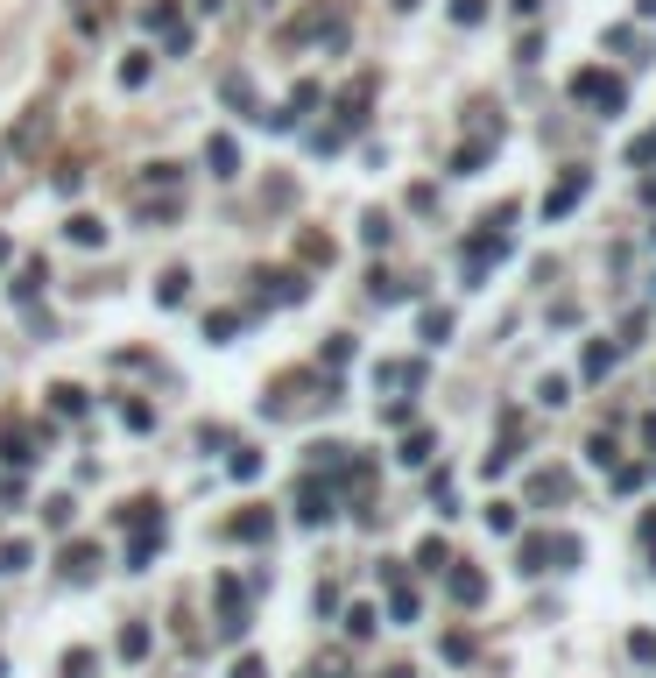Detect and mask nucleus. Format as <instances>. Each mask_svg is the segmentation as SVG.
I'll list each match as a JSON object with an SVG mask.
<instances>
[{"label": "nucleus", "mask_w": 656, "mask_h": 678, "mask_svg": "<svg viewBox=\"0 0 656 678\" xmlns=\"http://www.w3.org/2000/svg\"><path fill=\"white\" fill-rule=\"evenodd\" d=\"M572 566H586V544L578 537H565V530H523L515 537V572L523 579H544V572H572Z\"/></svg>", "instance_id": "f257e3e1"}, {"label": "nucleus", "mask_w": 656, "mask_h": 678, "mask_svg": "<svg viewBox=\"0 0 656 678\" xmlns=\"http://www.w3.org/2000/svg\"><path fill=\"white\" fill-rule=\"evenodd\" d=\"M501 255H508V205H501V213L487 219V226H480L466 247H459V276H466V283H480V276L495 269Z\"/></svg>", "instance_id": "f03ea898"}, {"label": "nucleus", "mask_w": 656, "mask_h": 678, "mask_svg": "<svg viewBox=\"0 0 656 678\" xmlns=\"http://www.w3.org/2000/svg\"><path fill=\"white\" fill-rule=\"evenodd\" d=\"M572 99H578V107H593V113H621V99H629V92H621V78H607V71H578V78H572Z\"/></svg>", "instance_id": "7ed1b4c3"}, {"label": "nucleus", "mask_w": 656, "mask_h": 678, "mask_svg": "<svg viewBox=\"0 0 656 678\" xmlns=\"http://www.w3.org/2000/svg\"><path fill=\"white\" fill-rule=\"evenodd\" d=\"M304 297H311L304 276H289V269H262V276H255V304H304Z\"/></svg>", "instance_id": "20e7f679"}, {"label": "nucleus", "mask_w": 656, "mask_h": 678, "mask_svg": "<svg viewBox=\"0 0 656 678\" xmlns=\"http://www.w3.org/2000/svg\"><path fill=\"white\" fill-rule=\"evenodd\" d=\"M586 191H593V177H586V170H565V177L551 184V198H544V219H565L578 198H586Z\"/></svg>", "instance_id": "39448f33"}, {"label": "nucleus", "mask_w": 656, "mask_h": 678, "mask_svg": "<svg viewBox=\"0 0 656 678\" xmlns=\"http://www.w3.org/2000/svg\"><path fill=\"white\" fill-rule=\"evenodd\" d=\"M297 523H304V530L332 523V488H325V481H304V488H297Z\"/></svg>", "instance_id": "423d86ee"}, {"label": "nucleus", "mask_w": 656, "mask_h": 678, "mask_svg": "<svg viewBox=\"0 0 656 678\" xmlns=\"http://www.w3.org/2000/svg\"><path fill=\"white\" fill-rule=\"evenodd\" d=\"M0 445H7V453H0V460L15 466V474H28V466L43 460V453H36V438H28L22 424H15V417H7V424H0Z\"/></svg>", "instance_id": "0eeeda50"}, {"label": "nucleus", "mask_w": 656, "mask_h": 678, "mask_svg": "<svg viewBox=\"0 0 656 678\" xmlns=\"http://www.w3.org/2000/svg\"><path fill=\"white\" fill-rule=\"evenodd\" d=\"M57 566H64V579H92V572H99V544H64V551H57Z\"/></svg>", "instance_id": "6e6552de"}, {"label": "nucleus", "mask_w": 656, "mask_h": 678, "mask_svg": "<svg viewBox=\"0 0 656 678\" xmlns=\"http://www.w3.org/2000/svg\"><path fill=\"white\" fill-rule=\"evenodd\" d=\"M389 615H395V622H423L417 587H410V579H395V566H389Z\"/></svg>", "instance_id": "1a4fd4ad"}, {"label": "nucleus", "mask_w": 656, "mask_h": 678, "mask_svg": "<svg viewBox=\"0 0 656 678\" xmlns=\"http://www.w3.org/2000/svg\"><path fill=\"white\" fill-rule=\"evenodd\" d=\"M452 600H459V608H480V600H487V572L459 566V572H452Z\"/></svg>", "instance_id": "9d476101"}, {"label": "nucleus", "mask_w": 656, "mask_h": 678, "mask_svg": "<svg viewBox=\"0 0 656 678\" xmlns=\"http://www.w3.org/2000/svg\"><path fill=\"white\" fill-rule=\"evenodd\" d=\"M205 163H212V177H240V141L234 135H212L205 141Z\"/></svg>", "instance_id": "9b49d317"}, {"label": "nucleus", "mask_w": 656, "mask_h": 678, "mask_svg": "<svg viewBox=\"0 0 656 678\" xmlns=\"http://www.w3.org/2000/svg\"><path fill=\"white\" fill-rule=\"evenodd\" d=\"M234 537H240V544H268V537H276V516H268V509H247V516L234 523Z\"/></svg>", "instance_id": "f8f14e48"}, {"label": "nucleus", "mask_w": 656, "mask_h": 678, "mask_svg": "<svg viewBox=\"0 0 656 678\" xmlns=\"http://www.w3.org/2000/svg\"><path fill=\"white\" fill-rule=\"evenodd\" d=\"M50 410L57 417H85V389L78 381H50Z\"/></svg>", "instance_id": "ddd939ff"}, {"label": "nucleus", "mask_w": 656, "mask_h": 678, "mask_svg": "<svg viewBox=\"0 0 656 678\" xmlns=\"http://www.w3.org/2000/svg\"><path fill=\"white\" fill-rule=\"evenodd\" d=\"M184 297H191V269H170V276L156 283V304H162V311H177Z\"/></svg>", "instance_id": "4468645a"}, {"label": "nucleus", "mask_w": 656, "mask_h": 678, "mask_svg": "<svg viewBox=\"0 0 656 678\" xmlns=\"http://www.w3.org/2000/svg\"><path fill=\"white\" fill-rule=\"evenodd\" d=\"M614 353H621L614 339H593V347H586V360H578V368H586V381H600L607 368H614Z\"/></svg>", "instance_id": "2eb2a0df"}, {"label": "nucleus", "mask_w": 656, "mask_h": 678, "mask_svg": "<svg viewBox=\"0 0 656 678\" xmlns=\"http://www.w3.org/2000/svg\"><path fill=\"white\" fill-rule=\"evenodd\" d=\"M395 460H402V466H423V460H431V432L417 424V432H410L402 445H395Z\"/></svg>", "instance_id": "dca6fc26"}, {"label": "nucleus", "mask_w": 656, "mask_h": 678, "mask_svg": "<svg viewBox=\"0 0 656 678\" xmlns=\"http://www.w3.org/2000/svg\"><path fill=\"white\" fill-rule=\"evenodd\" d=\"M64 234H71V241H78V247H106V226H99V219H92V213H78V219H71V226H64Z\"/></svg>", "instance_id": "f3484780"}, {"label": "nucleus", "mask_w": 656, "mask_h": 678, "mask_svg": "<svg viewBox=\"0 0 656 678\" xmlns=\"http://www.w3.org/2000/svg\"><path fill=\"white\" fill-rule=\"evenodd\" d=\"M374 629H381V622H374V608H360V600H353V608H346V636H353V643H368Z\"/></svg>", "instance_id": "a211bd4d"}, {"label": "nucleus", "mask_w": 656, "mask_h": 678, "mask_svg": "<svg viewBox=\"0 0 656 678\" xmlns=\"http://www.w3.org/2000/svg\"><path fill=\"white\" fill-rule=\"evenodd\" d=\"M234 332H240V311H212V318H205V339H212V347H226Z\"/></svg>", "instance_id": "6ab92c4d"}, {"label": "nucleus", "mask_w": 656, "mask_h": 678, "mask_svg": "<svg viewBox=\"0 0 656 678\" xmlns=\"http://www.w3.org/2000/svg\"><path fill=\"white\" fill-rule=\"evenodd\" d=\"M7 572H28V544L22 537H0V579Z\"/></svg>", "instance_id": "aec40b11"}, {"label": "nucleus", "mask_w": 656, "mask_h": 678, "mask_svg": "<svg viewBox=\"0 0 656 678\" xmlns=\"http://www.w3.org/2000/svg\"><path fill=\"white\" fill-rule=\"evenodd\" d=\"M226 474H234V481H255V474H262V453H255V445H240L234 460H226Z\"/></svg>", "instance_id": "412c9836"}, {"label": "nucleus", "mask_w": 656, "mask_h": 678, "mask_svg": "<svg viewBox=\"0 0 656 678\" xmlns=\"http://www.w3.org/2000/svg\"><path fill=\"white\" fill-rule=\"evenodd\" d=\"M219 92H226V107L255 113V78H226V85H219Z\"/></svg>", "instance_id": "4be33fe9"}, {"label": "nucleus", "mask_w": 656, "mask_h": 678, "mask_svg": "<svg viewBox=\"0 0 656 678\" xmlns=\"http://www.w3.org/2000/svg\"><path fill=\"white\" fill-rule=\"evenodd\" d=\"M7 290H15V304H36V290H43V262H28L22 283H7Z\"/></svg>", "instance_id": "5701e85b"}, {"label": "nucleus", "mask_w": 656, "mask_h": 678, "mask_svg": "<svg viewBox=\"0 0 656 678\" xmlns=\"http://www.w3.org/2000/svg\"><path fill=\"white\" fill-rule=\"evenodd\" d=\"M57 672H64V678H92V672H99V657H92V651H64Z\"/></svg>", "instance_id": "b1692460"}, {"label": "nucleus", "mask_w": 656, "mask_h": 678, "mask_svg": "<svg viewBox=\"0 0 656 678\" xmlns=\"http://www.w3.org/2000/svg\"><path fill=\"white\" fill-rule=\"evenodd\" d=\"M452 22H459V28H480V22H487V0H452Z\"/></svg>", "instance_id": "393cba45"}, {"label": "nucleus", "mask_w": 656, "mask_h": 678, "mask_svg": "<svg viewBox=\"0 0 656 678\" xmlns=\"http://www.w3.org/2000/svg\"><path fill=\"white\" fill-rule=\"evenodd\" d=\"M572 488V481H565V474H536V481H529V495H536V502H557V495Z\"/></svg>", "instance_id": "a878e982"}, {"label": "nucleus", "mask_w": 656, "mask_h": 678, "mask_svg": "<svg viewBox=\"0 0 656 678\" xmlns=\"http://www.w3.org/2000/svg\"><path fill=\"white\" fill-rule=\"evenodd\" d=\"M120 657L141 664V657H149V629H120Z\"/></svg>", "instance_id": "bb28decb"}, {"label": "nucleus", "mask_w": 656, "mask_h": 678, "mask_svg": "<svg viewBox=\"0 0 656 678\" xmlns=\"http://www.w3.org/2000/svg\"><path fill=\"white\" fill-rule=\"evenodd\" d=\"M417 566L423 572H445V537H423L417 544Z\"/></svg>", "instance_id": "cd10ccee"}, {"label": "nucleus", "mask_w": 656, "mask_h": 678, "mask_svg": "<svg viewBox=\"0 0 656 678\" xmlns=\"http://www.w3.org/2000/svg\"><path fill=\"white\" fill-rule=\"evenodd\" d=\"M120 85H128V92H134V85H149V57H141V50L120 57Z\"/></svg>", "instance_id": "c85d7f7f"}, {"label": "nucleus", "mask_w": 656, "mask_h": 678, "mask_svg": "<svg viewBox=\"0 0 656 678\" xmlns=\"http://www.w3.org/2000/svg\"><path fill=\"white\" fill-rule=\"evenodd\" d=\"M389 234H395V226H389L381 213H368V219H360V241H368V247H389Z\"/></svg>", "instance_id": "c756f323"}, {"label": "nucleus", "mask_w": 656, "mask_h": 678, "mask_svg": "<svg viewBox=\"0 0 656 678\" xmlns=\"http://www.w3.org/2000/svg\"><path fill=\"white\" fill-rule=\"evenodd\" d=\"M141 22H149V28H177V7H170V0H149V7H141Z\"/></svg>", "instance_id": "7c9ffc66"}, {"label": "nucleus", "mask_w": 656, "mask_h": 678, "mask_svg": "<svg viewBox=\"0 0 656 678\" xmlns=\"http://www.w3.org/2000/svg\"><path fill=\"white\" fill-rule=\"evenodd\" d=\"M120 424H128V432H149V424H156V410H149V403H120Z\"/></svg>", "instance_id": "2f4dec72"}, {"label": "nucleus", "mask_w": 656, "mask_h": 678, "mask_svg": "<svg viewBox=\"0 0 656 678\" xmlns=\"http://www.w3.org/2000/svg\"><path fill=\"white\" fill-rule=\"evenodd\" d=\"M536 396H544V403H572V381H565V375H544V389H536Z\"/></svg>", "instance_id": "473e14b6"}, {"label": "nucleus", "mask_w": 656, "mask_h": 678, "mask_svg": "<svg viewBox=\"0 0 656 678\" xmlns=\"http://www.w3.org/2000/svg\"><path fill=\"white\" fill-rule=\"evenodd\" d=\"M368 290H374V304H395V297H402V283H395V276H381V269L368 276Z\"/></svg>", "instance_id": "72a5a7b5"}, {"label": "nucleus", "mask_w": 656, "mask_h": 678, "mask_svg": "<svg viewBox=\"0 0 656 678\" xmlns=\"http://www.w3.org/2000/svg\"><path fill=\"white\" fill-rule=\"evenodd\" d=\"M629 657H642V664H656V629H635V636H629Z\"/></svg>", "instance_id": "f704fd0d"}, {"label": "nucleus", "mask_w": 656, "mask_h": 678, "mask_svg": "<svg viewBox=\"0 0 656 678\" xmlns=\"http://www.w3.org/2000/svg\"><path fill=\"white\" fill-rule=\"evenodd\" d=\"M311 678H346V651H325V657L311 664Z\"/></svg>", "instance_id": "c9c22d12"}, {"label": "nucleus", "mask_w": 656, "mask_h": 678, "mask_svg": "<svg viewBox=\"0 0 656 678\" xmlns=\"http://www.w3.org/2000/svg\"><path fill=\"white\" fill-rule=\"evenodd\" d=\"M487 523H495L501 537H508V530H515V502H487Z\"/></svg>", "instance_id": "e433bc0d"}, {"label": "nucleus", "mask_w": 656, "mask_h": 678, "mask_svg": "<svg viewBox=\"0 0 656 678\" xmlns=\"http://www.w3.org/2000/svg\"><path fill=\"white\" fill-rule=\"evenodd\" d=\"M445 664H473V636H445Z\"/></svg>", "instance_id": "4c0bfd02"}, {"label": "nucleus", "mask_w": 656, "mask_h": 678, "mask_svg": "<svg viewBox=\"0 0 656 678\" xmlns=\"http://www.w3.org/2000/svg\"><path fill=\"white\" fill-rule=\"evenodd\" d=\"M445 332H452V318H445V311H423V339H431V347H438Z\"/></svg>", "instance_id": "58836bf2"}, {"label": "nucleus", "mask_w": 656, "mask_h": 678, "mask_svg": "<svg viewBox=\"0 0 656 678\" xmlns=\"http://www.w3.org/2000/svg\"><path fill=\"white\" fill-rule=\"evenodd\" d=\"M304 262H332V241H325V234H304Z\"/></svg>", "instance_id": "ea45409f"}, {"label": "nucleus", "mask_w": 656, "mask_h": 678, "mask_svg": "<svg viewBox=\"0 0 656 678\" xmlns=\"http://www.w3.org/2000/svg\"><path fill=\"white\" fill-rule=\"evenodd\" d=\"M226 678H268V664H262V657H240V664H234Z\"/></svg>", "instance_id": "a19ab883"}, {"label": "nucleus", "mask_w": 656, "mask_h": 678, "mask_svg": "<svg viewBox=\"0 0 656 678\" xmlns=\"http://www.w3.org/2000/svg\"><path fill=\"white\" fill-rule=\"evenodd\" d=\"M642 544H650V558H656V509L642 516Z\"/></svg>", "instance_id": "79ce46f5"}, {"label": "nucleus", "mask_w": 656, "mask_h": 678, "mask_svg": "<svg viewBox=\"0 0 656 678\" xmlns=\"http://www.w3.org/2000/svg\"><path fill=\"white\" fill-rule=\"evenodd\" d=\"M635 7H642V15H650V22H656V0H635Z\"/></svg>", "instance_id": "37998d69"}, {"label": "nucleus", "mask_w": 656, "mask_h": 678, "mask_svg": "<svg viewBox=\"0 0 656 678\" xmlns=\"http://www.w3.org/2000/svg\"><path fill=\"white\" fill-rule=\"evenodd\" d=\"M374 678H417V672H374Z\"/></svg>", "instance_id": "c03bdc74"}, {"label": "nucleus", "mask_w": 656, "mask_h": 678, "mask_svg": "<svg viewBox=\"0 0 656 678\" xmlns=\"http://www.w3.org/2000/svg\"><path fill=\"white\" fill-rule=\"evenodd\" d=\"M395 7H402V15H410V7H417V0H395Z\"/></svg>", "instance_id": "a18cd8bd"}]
</instances>
